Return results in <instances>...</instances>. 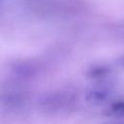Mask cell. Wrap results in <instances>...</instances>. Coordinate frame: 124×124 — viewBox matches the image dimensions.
Listing matches in <instances>:
<instances>
[{
    "label": "cell",
    "instance_id": "6da1fadb",
    "mask_svg": "<svg viewBox=\"0 0 124 124\" xmlns=\"http://www.w3.org/2000/svg\"><path fill=\"white\" fill-rule=\"evenodd\" d=\"M110 112L116 116H124V101L114 103L110 108Z\"/></svg>",
    "mask_w": 124,
    "mask_h": 124
}]
</instances>
